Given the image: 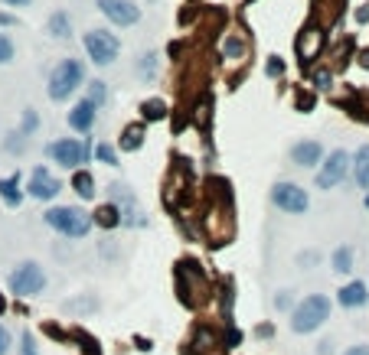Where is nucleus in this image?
Segmentation results:
<instances>
[{"label":"nucleus","mask_w":369,"mask_h":355,"mask_svg":"<svg viewBox=\"0 0 369 355\" xmlns=\"http://www.w3.org/2000/svg\"><path fill=\"white\" fill-rule=\"evenodd\" d=\"M43 218H46L49 228H56V232L69 235V238H86V235L92 232V225H95L92 215L82 212V209H76V206H56V209H49Z\"/></svg>","instance_id":"obj_1"},{"label":"nucleus","mask_w":369,"mask_h":355,"mask_svg":"<svg viewBox=\"0 0 369 355\" xmlns=\"http://www.w3.org/2000/svg\"><path fill=\"white\" fill-rule=\"evenodd\" d=\"M327 319H330V300L323 293H314L291 313V329L304 336V333H314L317 326H323Z\"/></svg>","instance_id":"obj_2"},{"label":"nucleus","mask_w":369,"mask_h":355,"mask_svg":"<svg viewBox=\"0 0 369 355\" xmlns=\"http://www.w3.org/2000/svg\"><path fill=\"white\" fill-rule=\"evenodd\" d=\"M82 78H86L82 62H79V59H62V62L53 69V75H49V98H53V102L69 98V95L82 85Z\"/></svg>","instance_id":"obj_3"},{"label":"nucleus","mask_w":369,"mask_h":355,"mask_svg":"<svg viewBox=\"0 0 369 355\" xmlns=\"http://www.w3.org/2000/svg\"><path fill=\"white\" fill-rule=\"evenodd\" d=\"M43 287H46V274H43L39 264L27 261L10 271V290L17 297H36V293H43Z\"/></svg>","instance_id":"obj_4"},{"label":"nucleus","mask_w":369,"mask_h":355,"mask_svg":"<svg viewBox=\"0 0 369 355\" xmlns=\"http://www.w3.org/2000/svg\"><path fill=\"white\" fill-rule=\"evenodd\" d=\"M86 49H88V56H92V62L108 66V62L118 59L121 43H118L112 33H105V29H88V33H86Z\"/></svg>","instance_id":"obj_5"},{"label":"nucleus","mask_w":369,"mask_h":355,"mask_svg":"<svg viewBox=\"0 0 369 355\" xmlns=\"http://www.w3.org/2000/svg\"><path fill=\"white\" fill-rule=\"evenodd\" d=\"M271 202H275L281 212H291V215L307 212V206H311L307 193H304L301 186H294V183H275V189H271Z\"/></svg>","instance_id":"obj_6"},{"label":"nucleus","mask_w":369,"mask_h":355,"mask_svg":"<svg viewBox=\"0 0 369 355\" xmlns=\"http://www.w3.org/2000/svg\"><path fill=\"white\" fill-rule=\"evenodd\" d=\"M347 169H350V157H347V150H333L330 157L323 160L321 173H317V186H321V189H333L337 183H343Z\"/></svg>","instance_id":"obj_7"},{"label":"nucleus","mask_w":369,"mask_h":355,"mask_svg":"<svg viewBox=\"0 0 369 355\" xmlns=\"http://www.w3.org/2000/svg\"><path fill=\"white\" fill-rule=\"evenodd\" d=\"M98 10L118 27H131L141 20V10L134 7V0H98Z\"/></svg>","instance_id":"obj_8"},{"label":"nucleus","mask_w":369,"mask_h":355,"mask_svg":"<svg viewBox=\"0 0 369 355\" xmlns=\"http://www.w3.org/2000/svg\"><path fill=\"white\" fill-rule=\"evenodd\" d=\"M46 153L53 160H56L59 167H66V169H76L82 160H86V144H79V141H56V144H49Z\"/></svg>","instance_id":"obj_9"},{"label":"nucleus","mask_w":369,"mask_h":355,"mask_svg":"<svg viewBox=\"0 0 369 355\" xmlns=\"http://www.w3.org/2000/svg\"><path fill=\"white\" fill-rule=\"evenodd\" d=\"M27 193L33 199H56V193H59V179L49 173L46 167H36L33 173H29V186H27Z\"/></svg>","instance_id":"obj_10"},{"label":"nucleus","mask_w":369,"mask_h":355,"mask_svg":"<svg viewBox=\"0 0 369 355\" xmlns=\"http://www.w3.org/2000/svg\"><path fill=\"white\" fill-rule=\"evenodd\" d=\"M183 271L180 274H187L189 277V284L183 287V303H189V307H199L203 300L209 297V287H206V281H203V274H199V267L193 261L189 264H180Z\"/></svg>","instance_id":"obj_11"},{"label":"nucleus","mask_w":369,"mask_h":355,"mask_svg":"<svg viewBox=\"0 0 369 355\" xmlns=\"http://www.w3.org/2000/svg\"><path fill=\"white\" fill-rule=\"evenodd\" d=\"M321 157H323V147L317 141H297L291 147V160L297 163V167H317L321 163Z\"/></svg>","instance_id":"obj_12"},{"label":"nucleus","mask_w":369,"mask_h":355,"mask_svg":"<svg viewBox=\"0 0 369 355\" xmlns=\"http://www.w3.org/2000/svg\"><path fill=\"white\" fill-rule=\"evenodd\" d=\"M323 46V33L317 27H307L301 29V36H297V56H301V62H311L317 53H321Z\"/></svg>","instance_id":"obj_13"},{"label":"nucleus","mask_w":369,"mask_h":355,"mask_svg":"<svg viewBox=\"0 0 369 355\" xmlns=\"http://www.w3.org/2000/svg\"><path fill=\"white\" fill-rule=\"evenodd\" d=\"M222 349H226V346H222V339H219L213 329H199L189 352H193V355H219Z\"/></svg>","instance_id":"obj_14"},{"label":"nucleus","mask_w":369,"mask_h":355,"mask_svg":"<svg viewBox=\"0 0 369 355\" xmlns=\"http://www.w3.org/2000/svg\"><path fill=\"white\" fill-rule=\"evenodd\" d=\"M340 303L343 307H366L369 303V287L363 281H353V284H347V287L340 290Z\"/></svg>","instance_id":"obj_15"},{"label":"nucleus","mask_w":369,"mask_h":355,"mask_svg":"<svg viewBox=\"0 0 369 355\" xmlns=\"http://www.w3.org/2000/svg\"><path fill=\"white\" fill-rule=\"evenodd\" d=\"M69 124L76 127V131H92V124H95V104L92 102H82V104H76L72 111H69Z\"/></svg>","instance_id":"obj_16"},{"label":"nucleus","mask_w":369,"mask_h":355,"mask_svg":"<svg viewBox=\"0 0 369 355\" xmlns=\"http://www.w3.org/2000/svg\"><path fill=\"white\" fill-rule=\"evenodd\" d=\"M92 222L102 225V228H118V225H121V209L114 206V202H108V206H102L92 215Z\"/></svg>","instance_id":"obj_17"},{"label":"nucleus","mask_w":369,"mask_h":355,"mask_svg":"<svg viewBox=\"0 0 369 355\" xmlns=\"http://www.w3.org/2000/svg\"><path fill=\"white\" fill-rule=\"evenodd\" d=\"M0 196L7 206H20L23 202V193H20V176H10V179H0Z\"/></svg>","instance_id":"obj_18"},{"label":"nucleus","mask_w":369,"mask_h":355,"mask_svg":"<svg viewBox=\"0 0 369 355\" xmlns=\"http://www.w3.org/2000/svg\"><path fill=\"white\" fill-rule=\"evenodd\" d=\"M353 176L363 189H369V147L356 150V163H353Z\"/></svg>","instance_id":"obj_19"},{"label":"nucleus","mask_w":369,"mask_h":355,"mask_svg":"<svg viewBox=\"0 0 369 355\" xmlns=\"http://www.w3.org/2000/svg\"><path fill=\"white\" fill-rule=\"evenodd\" d=\"M144 147V127L141 124H131V127H124L121 134V150H128V153H134V150Z\"/></svg>","instance_id":"obj_20"},{"label":"nucleus","mask_w":369,"mask_h":355,"mask_svg":"<svg viewBox=\"0 0 369 355\" xmlns=\"http://www.w3.org/2000/svg\"><path fill=\"white\" fill-rule=\"evenodd\" d=\"M72 186H76V193L82 199H92L95 196V179H92V173H88V169H82V173H76V176H72Z\"/></svg>","instance_id":"obj_21"},{"label":"nucleus","mask_w":369,"mask_h":355,"mask_svg":"<svg viewBox=\"0 0 369 355\" xmlns=\"http://www.w3.org/2000/svg\"><path fill=\"white\" fill-rule=\"evenodd\" d=\"M141 114H144V121H161L163 114H167V104H163L161 98H147V102L141 104Z\"/></svg>","instance_id":"obj_22"},{"label":"nucleus","mask_w":369,"mask_h":355,"mask_svg":"<svg viewBox=\"0 0 369 355\" xmlns=\"http://www.w3.org/2000/svg\"><path fill=\"white\" fill-rule=\"evenodd\" d=\"M333 271L337 274L353 271V248H337V251H333Z\"/></svg>","instance_id":"obj_23"},{"label":"nucleus","mask_w":369,"mask_h":355,"mask_svg":"<svg viewBox=\"0 0 369 355\" xmlns=\"http://www.w3.org/2000/svg\"><path fill=\"white\" fill-rule=\"evenodd\" d=\"M49 29H53V36H59V39H69V36H72L66 13H53V20H49Z\"/></svg>","instance_id":"obj_24"},{"label":"nucleus","mask_w":369,"mask_h":355,"mask_svg":"<svg viewBox=\"0 0 369 355\" xmlns=\"http://www.w3.org/2000/svg\"><path fill=\"white\" fill-rule=\"evenodd\" d=\"M86 102H92L95 108L108 102V92H105V82H92V85H88V98H86Z\"/></svg>","instance_id":"obj_25"},{"label":"nucleus","mask_w":369,"mask_h":355,"mask_svg":"<svg viewBox=\"0 0 369 355\" xmlns=\"http://www.w3.org/2000/svg\"><path fill=\"white\" fill-rule=\"evenodd\" d=\"M242 56H246V39L229 36V43H226V59H242Z\"/></svg>","instance_id":"obj_26"},{"label":"nucleus","mask_w":369,"mask_h":355,"mask_svg":"<svg viewBox=\"0 0 369 355\" xmlns=\"http://www.w3.org/2000/svg\"><path fill=\"white\" fill-rule=\"evenodd\" d=\"M7 62H13V43H10V36L0 33V66H7Z\"/></svg>","instance_id":"obj_27"},{"label":"nucleus","mask_w":369,"mask_h":355,"mask_svg":"<svg viewBox=\"0 0 369 355\" xmlns=\"http://www.w3.org/2000/svg\"><path fill=\"white\" fill-rule=\"evenodd\" d=\"M98 160L108 163V167H114V163H118V153H114V147H108V144H98Z\"/></svg>","instance_id":"obj_28"},{"label":"nucleus","mask_w":369,"mask_h":355,"mask_svg":"<svg viewBox=\"0 0 369 355\" xmlns=\"http://www.w3.org/2000/svg\"><path fill=\"white\" fill-rule=\"evenodd\" d=\"M39 127V118H36V111H27L23 114V134H33Z\"/></svg>","instance_id":"obj_29"},{"label":"nucleus","mask_w":369,"mask_h":355,"mask_svg":"<svg viewBox=\"0 0 369 355\" xmlns=\"http://www.w3.org/2000/svg\"><path fill=\"white\" fill-rule=\"evenodd\" d=\"M20 342H23V349H20L23 355H39L36 352V342H33V336H29V333H23V336H20Z\"/></svg>","instance_id":"obj_30"},{"label":"nucleus","mask_w":369,"mask_h":355,"mask_svg":"<svg viewBox=\"0 0 369 355\" xmlns=\"http://www.w3.org/2000/svg\"><path fill=\"white\" fill-rule=\"evenodd\" d=\"M239 342H242V333H239V329H229L226 339H222V346L232 349V346H239Z\"/></svg>","instance_id":"obj_31"},{"label":"nucleus","mask_w":369,"mask_h":355,"mask_svg":"<svg viewBox=\"0 0 369 355\" xmlns=\"http://www.w3.org/2000/svg\"><path fill=\"white\" fill-rule=\"evenodd\" d=\"M281 72H284V62L278 56H271V62H268V75L275 78V75H281Z\"/></svg>","instance_id":"obj_32"},{"label":"nucleus","mask_w":369,"mask_h":355,"mask_svg":"<svg viewBox=\"0 0 369 355\" xmlns=\"http://www.w3.org/2000/svg\"><path fill=\"white\" fill-rule=\"evenodd\" d=\"M7 352H10V333L0 326V355H7Z\"/></svg>","instance_id":"obj_33"},{"label":"nucleus","mask_w":369,"mask_h":355,"mask_svg":"<svg viewBox=\"0 0 369 355\" xmlns=\"http://www.w3.org/2000/svg\"><path fill=\"white\" fill-rule=\"evenodd\" d=\"M314 82H317V88H330V72H317Z\"/></svg>","instance_id":"obj_34"},{"label":"nucleus","mask_w":369,"mask_h":355,"mask_svg":"<svg viewBox=\"0 0 369 355\" xmlns=\"http://www.w3.org/2000/svg\"><path fill=\"white\" fill-rule=\"evenodd\" d=\"M17 23V17H10V13H0V27H13Z\"/></svg>","instance_id":"obj_35"},{"label":"nucleus","mask_w":369,"mask_h":355,"mask_svg":"<svg viewBox=\"0 0 369 355\" xmlns=\"http://www.w3.org/2000/svg\"><path fill=\"white\" fill-rule=\"evenodd\" d=\"M347 355H369V346H356V349H350Z\"/></svg>","instance_id":"obj_36"},{"label":"nucleus","mask_w":369,"mask_h":355,"mask_svg":"<svg viewBox=\"0 0 369 355\" xmlns=\"http://www.w3.org/2000/svg\"><path fill=\"white\" fill-rule=\"evenodd\" d=\"M356 20H360V23H366V20H369V7H363L360 13H356Z\"/></svg>","instance_id":"obj_37"},{"label":"nucleus","mask_w":369,"mask_h":355,"mask_svg":"<svg viewBox=\"0 0 369 355\" xmlns=\"http://www.w3.org/2000/svg\"><path fill=\"white\" fill-rule=\"evenodd\" d=\"M4 4H10V7H23V4H29V0H4Z\"/></svg>","instance_id":"obj_38"},{"label":"nucleus","mask_w":369,"mask_h":355,"mask_svg":"<svg viewBox=\"0 0 369 355\" xmlns=\"http://www.w3.org/2000/svg\"><path fill=\"white\" fill-rule=\"evenodd\" d=\"M360 62H363V66L369 69V53H363V56H360Z\"/></svg>","instance_id":"obj_39"}]
</instances>
